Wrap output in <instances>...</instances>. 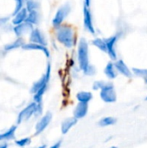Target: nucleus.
<instances>
[{"mask_svg":"<svg viewBox=\"0 0 147 148\" xmlns=\"http://www.w3.org/2000/svg\"><path fill=\"white\" fill-rule=\"evenodd\" d=\"M55 36L56 40L67 49L73 48L75 42V31L71 25L62 24L55 29Z\"/></svg>","mask_w":147,"mask_h":148,"instance_id":"nucleus-1","label":"nucleus"},{"mask_svg":"<svg viewBox=\"0 0 147 148\" xmlns=\"http://www.w3.org/2000/svg\"><path fill=\"white\" fill-rule=\"evenodd\" d=\"M77 59L80 69L84 72L90 65L89 62V46L88 41L81 37L78 42L77 48Z\"/></svg>","mask_w":147,"mask_h":148,"instance_id":"nucleus-2","label":"nucleus"},{"mask_svg":"<svg viewBox=\"0 0 147 148\" xmlns=\"http://www.w3.org/2000/svg\"><path fill=\"white\" fill-rule=\"evenodd\" d=\"M70 11H71V5L69 3H65L56 10L52 19V26L54 27L55 29L63 24V22L68 17Z\"/></svg>","mask_w":147,"mask_h":148,"instance_id":"nucleus-3","label":"nucleus"},{"mask_svg":"<svg viewBox=\"0 0 147 148\" xmlns=\"http://www.w3.org/2000/svg\"><path fill=\"white\" fill-rule=\"evenodd\" d=\"M101 98L107 103H113L117 101V95L113 83L107 82L104 88L101 90Z\"/></svg>","mask_w":147,"mask_h":148,"instance_id":"nucleus-4","label":"nucleus"},{"mask_svg":"<svg viewBox=\"0 0 147 148\" xmlns=\"http://www.w3.org/2000/svg\"><path fill=\"white\" fill-rule=\"evenodd\" d=\"M50 73H51V65H50V63H48L45 74L32 85L31 89H30V93L35 95L41 88H42L44 86H47L49 82V79H50Z\"/></svg>","mask_w":147,"mask_h":148,"instance_id":"nucleus-5","label":"nucleus"},{"mask_svg":"<svg viewBox=\"0 0 147 148\" xmlns=\"http://www.w3.org/2000/svg\"><path fill=\"white\" fill-rule=\"evenodd\" d=\"M118 35H113L109 37L105 38L106 44H107V54L109 56L112 61H117L118 60V56H117V51H116V43L118 42Z\"/></svg>","mask_w":147,"mask_h":148,"instance_id":"nucleus-6","label":"nucleus"},{"mask_svg":"<svg viewBox=\"0 0 147 148\" xmlns=\"http://www.w3.org/2000/svg\"><path fill=\"white\" fill-rule=\"evenodd\" d=\"M83 26L86 29L87 31H88L90 34L94 35L95 34V28L93 22V16L90 10V8L86 6L84 4L83 7Z\"/></svg>","mask_w":147,"mask_h":148,"instance_id":"nucleus-7","label":"nucleus"},{"mask_svg":"<svg viewBox=\"0 0 147 148\" xmlns=\"http://www.w3.org/2000/svg\"><path fill=\"white\" fill-rule=\"evenodd\" d=\"M36 108H37V103H36L35 101L30 103L29 105H28L24 109H23L20 114H18L17 117V123L20 124L22 123L23 121H27L29 120L32 115H34L36 114Z\"/></svg>","mask_w":147,"mask_h":148,"instance_id":"nucleus-8","label":"nucleus"},{"mask_svg":"<svg viewBox=\"0 0 147 148\" xmlns=\"http://www.w3.org/2000/svg\"><path fill=\"white\" fill-rule=\"evenodd\" d=\"M29 42L41 44L43 46H47V39L44 34L38 28H34L33 30L29 33Z\"/></svg>","mask_w":147,"mask_h":148,"instance_id":"nucleus-9","label":"nucleus"},{"mask_svg":"<svg viewBox=\"0 0 147 148\" xmlns=\"http://www.w3.org/2000/svg\"><path fill=\"white\" fill-rule=\"evenodd\" d=\"M51 120H52V114L50 112H48L36 123V134H35L38 135V134H42L46 129V127L49 125V123L51 122Z\"/></svg>","mask_w":147,"mask_h":148,"instance_id":"nucleus-10","label":"nucleus"},{"mask_svg":"<svg viewBox=\"0 0 147 148\" xmlns=\"http://www.w3.org/2000/svg\"><path fill=\"white\" fill-rule=\"evenodd\" d=\"M33 29H34V26L32 24H30L28 22H24L21 24L15 25L13 28V31L17 37H21L23 35H26L28 33L29 34L33 30Z\"/></svg>","mask_w":147,"mask_h":148,"instance_id":"nucleus-11","label":"nucleus"},{"mask_svg":"<svg viewBox=\"0 0 147 148\" xmlns=\"http://www.w3.org/2000/svg\"><path fill=\"white\" fill-rule=\"evenodd\" d=\"M115 68L118 71V73L121 74L122 75L131 78L133 76V71L128 68V66L125 63V62L121 59H118L117 61L114 62Z\"/></svg>","mask_w":147,"mask_h":148,"instance_id":"nucleus-12","label":"nucleus"},{"mask_svg":"<svg viewBox=\"0 0 147 148\" xmlns=\"http://www.w3.org/2000/svg\"><path fill=\"white\" fill-rule=\"evenodd\" d=\"M22 49L24 50H38V51H41L46 56V57H49V55H50L49 50L47 48V46H43V45L37 44V43L28 42V43H25L22 47Z\"/></svg>","mask_w":147,"mask_h":148,"instance_id":"nucleus-13","label":"nucleus"},{"mask_svg":"<svg viewBox=\"0 0 147 148\" xmlns=\"http://www.w3.org/2000/svg\"><path fill=\"white\" fill-rule=\"evenodd\" d=\"M88 111V103H82V102H79L75 108L74 109V117L76 118L77 120L79 119H82L84 118Z\"/></svg>","mask_w":147,"mask_h":148,"instance_id":"nucleus-14","label":"nucleus"},{"mask_svg":"<svg viewBox=\"0 0 147 148\" xmlns=\"http://www.w3.org/2000/svg\"><path fill=\"white\" fill-rule=\"evenodd\" d=\"M29 11L25 7H23L20 11H18L16 14L13 16V18L11 19V22L14 25H18L21 24L24 22H26L27 16H28Z\"/></svg>","mask_w":147,"mask_h":148,"instance_id":"nucleus-15","label":"nucleus"},{"mask_svg":"<svg viewBox=\"0 0 147 148\" xmlns=\"http://www.w3.org/2000/svg\"><path fill=\"white\" fill-rule=\"evenodd\" d=\"M104 74L106 75V76L110 79V80H113V79H115L117 76H118V71L115 68V65H114V62H109L105 69H104Z\"/></svg>","mask_w":147,"mask_h":148,"instance_id":"nucleus-16","label":"nucleus"},{"mask_svg":"<svg viewBox=\"0 0 147 148\" xmlns=\"http://www.w3.org/2000/svg\"><path fill=\"white\" fill-rule=\"evenodd\" d=\"M78 120L75 117H71V118H68L65 121H62V134H67L68 133V131L77 123Z\"/></svg>","mask_w":147,"mask_h":148,"instance_id":"nucleus-17","label":"nucleus"},{"mask_svg":"<svg viewBox=\"0 0 147 148\" xmlns=\"http://www.w3.org/2000/svg\"><path fill=\"white\" fill-rule=\"evenodd\" d=\"M24 44H25L24 40L22 37H18L16 40L13 41L12 42H10V43L6 44L3 49H4L5 51H10V50L16 49H18V48H22Z\"/></svg>","mask_w":147,"mask_h":148,"instance_id":"nucleus-18","label":"nucleus"},{"mask_svg":"<svg viewBox=\"0 0 147 148\" xmlns=\"http://www.w3.org/2000/svg\"><path fill=\"white\" fill-rule=\"evenodd\" d=\"M26 22L29 23L33 26L38 25L40 23V14H39L38 10H33V11L29 12Z\"/></svg>","mask_w":147,"mask_h":148,"instance_id":"nucleus-19","label":"nucleus"},{"mask_svg":"<svg viewBox=\"0 0 147 148\" xmlns=\"http://www.w3.org/2000/svg\"><path fill=\"white\" fill-rule=\"evenodd\" d=\"M91 43H92V45H94L95 48H97L101 51L107 53V44H106L105 38L96 37V38H94V39H93L91 41Z\"/></svg>","mask_w":147,"mask_h":148,"instance_id":"nucleus-20","label":"nucleus"},{"mask_svg":"<svg viewBox=\"0 0 147 148\" xmlns=\"http://www.w3.org/2000/svg\"><path fill=\"white\" fill-rule=\"evenodd\" d=\"M76 99L79 102L82 103H88L93 99V94L90 92L81 91L76 95Z\"/></svg>","mask_w":147,"mask_h":148,"instance_id":"nucleus-21","label":"nucleus"},{"mask_svg":"<svg viewBox=\"0 0 147 148\" xmlns=\"http://www.w3.org/2000/svg\"><path fill=\"white\" fill-rule=\"evenodd\" d=\"M116 122H117L116 118L108 116V117H104L101 120H100L98 122V125L101 127H108V126H113V125L116 124Z\"/></svg>","mask_w":147,"mask_h":148,"instance_id":"nucleus-22","label":"nucleus"},{"mask_svg":"<svg viewBox=\"0 0 147 148\" xmlns=\"http://www.w3.org/2000/svg\"><path fill=\"white\" fill-rule=\"evenodd\" d=\"M16 130V126H12L5 133L0 134V140H7L14 139Z\"/></svg>","mask_w":147,"mask_h":148,"instance_id":"nucleus-23","label":"nucleus"},{"mask_svg":"<svg viewBox=\"0 0 147 148\" xmlns=\"http://www.w3.org/2000/svg\"><path fill=\"white\" fill-rule=\"evenodd\" d=\"M132 71H133V74H134L136 76L143 78L144 81H145V82L147 84V69L133 68Z\"/></svg>","mask_w":147,"mask_h":148,"instance_id":"nucleus-24","label":"nucleus"},{"mask_svg":"<svg viewBox=\"0 0 147 148\" xmlns=\"http://www.w3.org/2000/svg\"><path fill=\"white\" fill-rule=\"evenodd\" d=\"M25 8L29 12L33 10H38L39 3L36 0H26L25 1Z\"/></svg>","mask_w":147,"mask_h":148,"instance_id":"nucleus-25","label":"nucleus"},{"mask_svg":"<svg viewBox=\"0 0 147 148\" xmlns=\"http://www.w3.org/2000/svg\"><path fill=\"white\" fill-rule=\"evenodd\" d=\"M47 88H48V85H47V86H44V87H43L42 88H41L37 93H36V94L34 95V101H35L36 103H37V104L42 103V96H43V95H44V93H45Z\"/></svg>","mask_w":147,"mask_h":148,"instance_id":"nucleus-26","label":"nucleus"},{"mask_svg":"<svg viewBox=\"0 0 147 148\" xmlns=\"http://www.w3.org/2000/svg\"><path fill=\"white\" fill-rule=\"evenodd\" d=\"M26 0H15L16 2V6H15V10H14V12H13V16L15 14H16L18 11H20L24 6V2Z\"/></svg>","mask_w":147,"mask_h":148,"instance_id":"nucleus-27","label":"nucleus"},{"mask_svg":"<svg viewBox=\"0 0 147 148\" xmlns=\"http://www.w3.org/2000/svg\"><path fill=\"white\" fill-rule=\"evenodd\" d=\"M16 145L20 147H23L27 145H29L30 143V138H23L22 140H16L15 141Z\"/></svg>","mask_w":147,"mask_h":148,"instance_id":"nucleus-28","label":"nucleus"},{"mask_svg":"<svg viewBox=\"0 0 147 148\" xmlns=\"http://www.w3.org/2000/svg\"><path fill=\"white\" fill-rule=\"evenodd\" d=\"M107 82H105L104 81H96L94 82L93 84V89L94 90H101L104 86L106 85Z\"/></svg>","mask_w":147,"mask_h":148,"instance_id":"nucleus-29","label":"nucleus"},{"mask_svg":"<svg viewBox=\"0 0 147 148\" xmlns=\"http://www.w3.org/2000/svg\"><path fill=\"white\" fill-rule=\"evenodd\" d=\"M83 73H84V75H86L92 76V75H95V73H96V69H95V67H94V65L90 64L89 67H88Z\"/></svg>","mask_w":147,"mask_h":148,"instance_id":"nucleus-30","label":"nucleus"},{"mask_svg":"<svg viewBox=\"0 0 147 148\" xmlns=\"http://www.w3.org/2000/svg\"><path fill=\"white\" fill-rule=\"evenodd\" d=\"M61 145H62V140H59V141H57L55 144H54L52 147H50L49 148H60L61 147Z\"/></svg>","mask_w":147,"mask_h":148,"instance_id":"nucleus-31","label":"nucleus"},{"mask_svg":"<svg viewBox=\"0 0 147 148\" xmlns=\"http://www.w3.org/2000/svg\"><path fill=\"white\" fill-rule=\"evenodd\" d=\"M84 4L88 7H90L91 5V0H84Z\"/></svg>","mask_w":147,"mask_h":148,"instance_id":"nucleus-32","label":"nucleus"},{"mask_svg":"<svg viewBox=\"0 0 147 148\" xmlns=\"http://www.w3.org/2000/svg\"><path fill=\"white\" fill-rule=\"evenodd\" d=\"M0 148H8V145H7L6 143L0 144Z\"/></svg>","mask_w":147,"mask_h":148,"instance_id":"nucleus-33","label":"nucleus"},{"mask_svg":"<svg viewBox=\"0 0 147 148\" xmlns=\"http://www.w3.org/2000/svg\"><path fill=\"white\" fill-rule=\"evenodd\" d=\"M36 148H47V147H46V145H42V146H41V147H39Z\"/></svg>","mask_w":147,"mask_h":148,"instance_id":"nucleus-34","label":"nucleus"},{"mask_svg":"<svg viewBox=\"0 0 147 148\" xmlns=\"http://www.w3.org/2000/svg\"><path fill=\"white\" fill-rule=\"evenodd\" d=\"M110 148H118L117 147H110Z\"/></svg>","mask_w":147,"mask_h":148,"instance_id":"nucleus-35","label":"nucleus"},{"mask_svg":"<svg viewBox=\"0 0 147 148\" xmlns=\"http://www.w3.org/2000/svg\"><path fill=\"white\" fill-rule=\"evenodd\" d=\"M146 101H147V96H146Z\"/></svg>","mask_w":147,"mask_h":148,"instance_id":"nucleus-36","label":"nucleus"}]
</instances>
